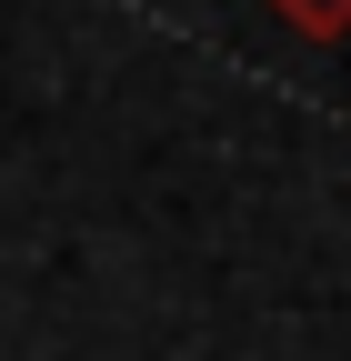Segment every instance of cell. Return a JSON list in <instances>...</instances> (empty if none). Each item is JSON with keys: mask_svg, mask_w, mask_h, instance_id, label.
<instances>
[{"mask_svg": "<svg viewBox=\"0 0 351 361\" xmlns=\"http://www.w3.org/2000/svg\"><path fill=\"white\" fill-rule=\"evenodd\" d=\"M291 40H351V0H261Z\"/></svg>", "mask_w": 351, "mask_h": 361, "instance_id": "1", "label": "cell"}]
</instances>
